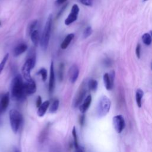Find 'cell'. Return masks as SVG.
I'll return each mask as SVG.
<instances>
[{
    "instance_id": "cell-34",
    "label": "cell",
    "mask_w": 152,
    "mask_h": 152,
    "mask_svg": "<svg viewBox=\"0 0 152 152\" xmlns=\"http://www.w3.org/2000/svg\"><path fill=\"white\" fill-rule=\"evenodd\" d=\"M84 121H85V115L84 114H83L82 115L80 116V119H79V122H80V125L81 126H83V125L84 124Z\"/></svg>"
},
{
    "instance_id": "cell-13",
    "label": "cell",
    "mask_w": 152,
    "mask_h": 152,
    "mask_svg": "<svg viewBox=\"0 0 152 152\" xmlns=\"http://www.w3.org/2000/svg\"><path fill=\"white\" fill-rule=\"evenodd\" d=\"M10 103V94L6 93L4 94L0 100V115L4 113L8 106Z\"/></svg>"
},
{
    "instance_id": "cell-23",
    "label": "cell",
    "mask_w": 152,
    "mask_h": 152,
    "mask_svg": "<svg viewBox=\"0 0 152 152\" xmlns=\"http://www.w3.org/2000/svg\"><path fill=\"white\" fill-rule=\"evenodd\" d=\"M142 40L144 44L145 45H150L152 42V37L151 35L149 33H144L142 36Z\"/></svg>"
},
{
    "instance_id": "cell-15",
    "label": "cell",
    "mask_w": 152,
    "mask_h": 152,
    "mask_svg": "<svg viewBox=\"0 0 152 152\" xmlns=\"http://www.w3.org/2000/svg\"><path fill=\"white\" fill-rule=\"evenodd\" d=\"M27 45L24 43H21L18 44L15 47L13 50V55L15 57L18 56L23 54L27 50Z\"/></svg>"
},
{
    "instance_id": "cell-11",
    "label": "cell",
    "mask_w": 152,
    "mask_h": 152,
    "mask_svg": "<svg viewBox=\"0 0 152 152\" xmlns=\"http://www.w3.org/2000/svg\"><path fill=\"white\" fill-rule=\"evenodd\" d=\"M79 75V68L77 65L73 64L71 66L68 71V77L69 81L74 84L76 82Z\"/></svg>"
},
{
    "instance_id": "cell-14",
    "label": "cell",
    "mask_w": 152,
    "mask_h": 152,
    "mask_svg": "<svg viewBox=\"0 0 152 152\" xmlns=\"http://www.w3.org/2000/svg\"><path fill=\"white\" fill-rule=\"evenodd\" d=\"M91 95H88L85 99L83 100V103L80 105L79 106V109L80 110V112L84 114L89 108L90 104L91 103Z\"/></svg>"
},
{
    "instance_id": "cell-40",
    "label": "cell",
    "mask_w": 152,
    "mask_h": 152,
    "mask_svg": "<svg viewBox=\"0 0 152 152\" xmlns=\"http://www.w3.org/2000/svg\"><path fill=\"white\" fill-rule=\"evenodd\" d=\"M143 1H147V0H143Z\"/></svg>"
},
{
    "instance_id": "cell-35",
    "label": "cell",
    "mask_w": 152,
    "mask_h": 152,
    "mask_svg": "<svg viewBox=\"0 0 152 152\" xmlns=\"http://www.w3.org/2000/svg\"><path fill=\"white\" fill-rule=\"evenodd\" d=\"M42 104V97L40 96H38V97L37 98V100H36V106L37 107H39Z\"/></svg>"
},
{
    "instance_id": "cell-38",
    "label": "cell",
    "mask_w": 152,
    "mask_h": 152,
    "mask_svg": "<svg viewBox=\"0 0 152 152\" xmlns=\"http://www.w3.org/2000/svg\"><path fill=\"white\" fill-rule=\"evenodd\" d=\"M66 1H67V0H56V4L57 5H60L61 4L65 3Z\"/></svg>"
},
{
    "instance_id": "cell-28",
    "label": "cell",
    "mask_w": 152,
    "mask_h": 152,
    "mask_svg": "<svg viewBox=\"0 0 152 152\" xmlns=\"http://www.w3.org/2000/svg\"><path fill=\"white\" fill-rule=\"evenodd\" d=\"M8 58H9V53H7L5 54V55L4 56L3 59L1 61V62H0V74L5 67V65L8 59Z\"/></svg>"
},
{
    "instance_id": "cell-5",
    "label": "cell",
    "mask_w": 152,
    "mask_h": 152,
    "mask_svg": "<svg viewBox=\"0 0 152 152\" xmlns=\"http://www.w3.org/2000/svg\"><path fill=\"white\" fill-rule=\"evenodd\" d=\"M34 55L35 54L28 58L23 65L22 74L26 81H28L31 79L30 71L34 67L36 64V56Z\"/></svg>"
},
{
    "instance_id": "cell-26",
    "label": "cell",
    "mask_w": 152,
    "mask_h": 152,
    "mask_svg": "<svg viewBox=\"0 0 152 152\" xmlns=\"http://www.w3.org/2000/svg\"><path fill=\"white\" fill-rule=\"evenodd\" d=\"M37 74L38 75H40L42 77V79L43 80V81H45L47 79V77H48V72H47V70L46 69V68H41L37 72Z\"/></svg>"
},
{
    "instance_id": "cell-10",
    "label": "cell",
    "mask_w": 152,
    "mask_h": 152,
    "mask_svg": "<svg viewBox=\"0 0 152 152\" xmlns=\"http://www.w3.org/2000/svg\"><path fill=\"white\" fill-rule=\"evenodd\" d=\"M55 86V71H54V65L53 61L51 62L50 65V75L49 80L48 84V89L50 94H52L53 92Z\"/></svg>"
},
{
    "instance_id": "cell-9",
    "label": "cell",
    "mask_w": 152,
    "mask_h": 152,
    "mask_svg": "<svg viewBox=\"0 0 152 152\" xmlns=\"http://www.w3.org/2000/svg\"><path fill=\"white\" fill-rule=\"evenodd\" d=\"M113 124L116 131L120 134L125 126V122L124 118L121 115H116L113 118Z\"/></svg>"
},
{
    "instance_id": "cell-8",
    "label": "cell",
    "mask_w": 152,
    "mask_h": 152,
    "mask_svg": "<svg viewBox=\"0 0 152 152\" xmlns=\"http://www.w3.org/2000/svg\"><path fill=\"white\" fill-rule=\"evenodd\" d=\"M115 71H112L109 74L105 73L103 75V82L107 90H111L113 88L115 80Z\"/></svg>"
},
{
    "instance_id": "cell-30",
    "label": "cell",
    "mask_w": 152,
    "mask_h": 152,
    "mask_svg": "<svg viewBox=\"0 0 152 152\" xmlns=\"http://www.w3.org/2000/svg\"><path fill=\"white\" fill-rule=\"evenodd\" d=\"M81 2L86 6H91L93 5V0H80Z\"/></svg>"
},
{
    "instance_id": "cell-42",
    "label": "cell",
    "mask_w": 152,
    "mask_h": 152,
    "mask_svg": "<svg viewBox=\"0 0 152 152\" xmlns=\"http://www.w3.org/2000/svg\"><path fill=\"white\" fill-rule=\"evenodd\" d=\"M151 69H152V65H151Z\"/></svg>"
},
{
    "instance_id": "cell-24",
    "label": "cell",
    "mask_w": 152,
    "mask_h": 152,
    "mask_svg": "<svg viewBox=\"0 0 152 152\" xmlns=\"http://www.w3.org/2000/svg\"><path fill=\"white\" fill-rule=\"evenodd\" d=\"M37 23H38V21L37 20L35 19V20H32L28 24V28H27V31H28V33L29 34V35H30V34L34 30H36L35 28L36 27L37 25Z\"/></svg>"
},
{
    "instance_id": "cell-2",
    "label": "cell",
    "mask_w": 152,
    "mask_h": 152,
    "mask_svg": "<svg viewBox=\"0 0 152 152\" xmlns=\"http://www.w3.org/2000/svg\"><path fill=\"white\" fill-rule=\"evenodd\" d=\"M52 19H53V15L52 14H50L48 15V18L46 20L45 25L43 30L42 36L40 38V44L42 49L43 50H46L48 49V47L49 45L50 30H51V27L52 24Z\"/></svg>"
},
{
    "instance_id": "cell-17",
    "label": "cell",
    "mask_w": 152,
    "mask_h": 152,
    "mask_svg": "<svg viewBox=\"0 0 152 152\" xmlns=\"http://www.w3.org/2000/svg\"><path fill=\"white\" fill-rule=\"evenodd\" d=\"M50 128V124L48 123L42 129V131L40 132L39 137V141L41 143L43 142L46 138H47L48 134H49V131Z\"/></svg>"
},
{
    "instance_id": "cell-1",
    "label": "cell",
    "mask_w": 152,
    "mask_h": 152,
    "mask_svg": "<svg viewBox=\"0 0 152 152\" xmlns=\"http://www.w3.org/2000/svg\"><path fill=\"white\" fill-rule=\"evenodd\" d=\"M24 82L20 75L13 78L11 83V96L14 100L21 101L25 99L26 93L24 87Z\"/></svg>"
},
{
    "instance_id": "cell-7",
    "label": "cell",
    "mask_w": 152,
    "mask_h": 152,
    "mask_svg": "<svg viewBox=\"0 0 152 152\" xmlns=\"http://www.w3.org/2000/svg\"><path fill=\"white\" fill-rule=\"evenodd\" d=\"M80 11V8L77 4H74L71 10V12L67 16L66 19L65 20V24L66 26H69L72 24L73 22L75 21L77 19L78 15Z\"/></svg>"
},
{
    "instance_id": "cell-12",
    "label": "cell",
    "mask_w": 152,
    "mask_h": 152,
    "mask_svg": "<svg viewBox=\"0 0 152 152\" xmlns=\"http://www.w3.org/2000/svg\"><path fill=\"white\" fill-rule=\"evenodd\" d=\"M24 87L26 95L33 94L36 91V84L32 78L28 81H26L24 83Z\"/></svg>"
},
{
    "instance_id": "cell-27",
    "label": "cell",
    "mask_w": 152,
    "mask_h": 152,
    "mask_svg": "<svg viewBox=\"0 0 152 152\" xmlns=\"http://www.w3.org/2000/svg\"><path fill=\"white\" fill-rule=\"evenodd\" d=\"M72 135L74 139V145L75 148H77L79 147L78 142V138H77V132H76V129L75 127L74 126L72 130Z\"/></svg>"
},
{
    "instance_id": "cell-16",
    "label": "cell",
    "mask_w": 152,
    "mask_h": 152,
    "mask_svg": "<svg viewBox=\"0 0 152 152\" xmlns=\"http://www.w3.org/2000/svg\"><path fill=\"white\" fill-rule=\"evenodd\" d=\"M50 102L49 100H46L42 103V104L38 107L37 114L39 116L42 117L45 114L47 109L49 107Z\"/></svg>"
},
{
    "instance_id": "cell-19",
    "label": "cell",
    "mask_w": 152,
    "mask_h": 152,
    "mask_svg": "<svg viewBox=\"0 0 152 152\" xmlns=\"http://www.w3.org/2000/svg\"><path fill=\"white\" fill-rule=\"evenodd\" d=\"M30 38L31 40V42L35 46H37L40 42V35H39V32L37 30H34L31 34H30Z\"/></svg>"
},
{
    "instance_id": "cell-37",
    "label": "cell",
    "mask_w": 152,
    "mask_h": 152,
    "mask_svg": "<svg viewBox=\"0 0 152 152\" xmlns=\"http://www.w3.org/2000/svg\"><path fill=\"white\" fill-rule=\"evenodd\" d=\"M61 150H60V148L59 146H56L55 145L53 147V148H52L51 152H60Z\"/></svg>"
},
{
    "instance_id": "cell-22",
    "label": "cell",
    "mask_w": 152,
    "mask_h": 152,
    "mask_svg": "<svg viewBox=\"0 0 152 152\" xmlns=\"http://www.w3.org/2000/svg\"><path fill=\"white\" fill-rule=\"evenodd\" d=\"M59 102L58 99L54 100L52 103H51L50 107H49V112L51 113H55L59 107Z\"/></svg>"
},
{
    "instance_id": "cell-33",
    "label": "cell",
    "mask_w": 152,
    "mask_h": 152,
    "mask_svg": "<svg viewBox=\"0 0 152 152\" xmlns=\"http://www.w3.org/2000/svg\"><path fill=\"white\" fill-rule=\"evenodd\" d=\"M140 52H141V46L140 44H138L135 49V53L138 58H140Z\"/></svg>"
},
{
    "instance_id": "cell-3",
    "label": "cell",
    "mask_w": 152,
    "mask_h": 152,
    "mask_svg": "<svg viewBox=\"0 0 152 152\" xmlns=\"http://www.w3.org/2000/svg\"><path fill=\"white\" fill-rule=\"evenodd\" d=\"M9 118L11 129L14 133L16 134L22 122V115L19 111L13 109L9 112Z\"/></svg>"
},
{
    "instance_id": "cell-25",
    "label": "cell",
    "mask_w": 152,
    "mask_h": 152,
    "mask_svg": "<svg viewBox=\"0 0 152 152\" xmlns=\"http://www.w3.org/2000/svg\"><path fill=\"white\" fill-rule=\"evenodd\" d=\"M65 65L63 62H61L59 65L58 68V78L60 81H62L64 78V71Z\"/></svg>"
},
{
    "instance_id": "cell-20",
    "label": "cell",
    "mask_w": 152,
    "mask_h": 152,
    "mask_svg": "<svg viewBox=\"0 0 152 152\" xmlns=\"http://www.w3.org/2000/svg\"><path fill=\"white\" fill-rule=\"evenodd\" d=\"M143 95H144V92L143 91L140 89V88H138L137 91H136V95H135V99H136V102H137V106L138 107H141V104H142V102H141V100H142V98L143 97Z\"/></svg>"
},
{
    "instance_id": "cell-18",
    "label": "cell",
    "mask_w": 152,
    "mask_h": 152,
    "mask_svg": "<svg viewBox=\"0 0 152 152\" xmlns=\"http://www.w3.org/2000/svg\"><path fill=\"white\" fill-rule=\"evenodd\" d=\"M74 33H69L67 34L61 45V48L62 49H66L69 46V45L70 44V43L71 42L72 40L74 39Z\"/></svg>"
},
{
    "instance_id": "cell-4",
    "label": "cell",
    "mask_w": 152,
    "mask_h": 152,
    "mask_svg": "<svg viewBox=\"0 0 152 152\" xmlns=\"http://www.w3.org/2000/svg\"><path fill=\"white\" fill-rule=\"evenodd\" d=\"M110 106V100L106 96H102L99 101L97 107V113L99 117L105 116L109 112Z\"/></svg>"
},
{
    "instance_id": "cell-29",
    "label": "cell",
    "mask_w": 152,
    "mask_h": 152,
    "mask_svg": "<svg viewBox=\"0 0 152 152\" xmlns=\"http://www.w3.org/2000/svg\"><path fill=\"white\" fill-rule=\"evenodd\" d=\"M92 31H93V30H92L91 27H90V26L87 27L83 31V37L84 39H86V38L88 37L91 34Z\"/></svg>"
},
{
    "instance_id": "cell-31",
    "label": "cell",
    "mask_w": 152,
    "mask_h": 152,
    "mask_svg": "<svg viewBox=\"0 0 152 152\" xmlns=\"http://www.w3.org/2000/svg\"><path fill=\"white\" fill-rule=\"evenodd\" d=\"M104 64L106 66H110L112 65V61L110 58H106L104 60Z\"/></svg>"
},
{
    "instance_id": "cell-39",
    "label": "cell",
    "mask_w": 152,
    "mask_h": 152,
    "mask_svg": "<svg viewBox=\"0 0 152 152\" xmlns=\"http://www.w3.org/2000/svg\"><path fill=\"white\" fill-rule=\"evenodd\" d=\"M14 152H20V150H19L18 148H14Z\"/></svg>"
},
{
    "instance_id": "cell-21",
    "label": "cell",
    "mask_w": 152,
    "mask_h": 152,
    "mask_svg": "<svg viewBox=\"0 0 152 152\" xmlns=\"http://www.w3.org/2000/svg\"><path fill=\"white\" fill-rule=\"evenodd\" d=\"M98 83L96 80L90 79L87 83L88 88L91 91H96L97 88Z\"/></svg>"
},
{
    "instance_id": "cell-41",
    "label": "cell",
    "mask_w": 152,
    "mask_h": 152,
    "mask_svg": "<svg viewBox=\"0 0 152 152\" xmlns=\"http://www.w3.org/2000/svg\"><path fill=\"white\" fill-rule=\"evenodd\" d=\"M1 21H0V26H1Z\"/></svg>"
},
{
    "instance_id": "cell-32",
    "label": "cell",
    "mask_w": 152,
    "mask_h": 152,
    "mask_svg": "<svg viewBox=\"0 0 152 152\" xmlns=\"http://www.w3.org/2000/svg\"><path fill=\"white\" fill-rule=\"evenodd\" d=\"M67 5H68V3H66L65 5H64L61 8L60 11H59L58 12V14H57V15H56V18H59V17L61 15V14H62V12H63L64 11V10L66 9Z\"/></svg>"
},
{
    "instance_id": "cell-36",
    "label": "cell",
    "mask_w": 152,
    "mask_h": 152,
    "mask_svg": "<svg viewBox=\"0 0 152 152\" xmlns=\"http://www.w3.org/2000/svg\"><path fill=\"white\" fill-rule=\"evenodd\" d=\"M84 151H85L84 148L80 145L77 148H75V152H84Z\"/></svg>"
},
{
    "instance_id": "cell-6",
    "label": "cell",
    "mask_w": 152,
    "mask_h": 152,
    "mask_svg": "<svg viewBox=\"0 0 152 152\" xmlns=\"http://www.w3.org/2000/svg\"><path fill=\"white\" fill-rule=\"evenodd\" d=\"M87 93V87L84 83L81 85L73 101V105L74 107H77L81 104L83 101L85 99V96Z\"/></svg>"
}]
</instances>
